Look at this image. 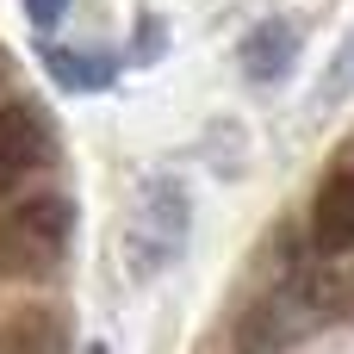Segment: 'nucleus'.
<instances>
[{"mask_svg":"<svg viewBox=\"0 0 354 354\" xmlns=\"http://www.w3.org/2000/svg\"><path fill=\"white\" fill-rule=\"evenodd\" d=\"M75 236V205L62 193H37L19 199L12 212H0V274L6 280H44L62 268Z\"/></svg>","mask_w":354,"mask_h":354,"instance_id":"1","label":"nucleus"},{"mask_svg":"<svg viewBox=\"0 0 354 354\" xmlns=\"http://www.w3.org/2000/svg\"><path fill=\"white\" fill-rule=\"evenodd\" d=\"M187 212H193V199H187V187H180L174 174L143 180L137 212H131V224H124V268H131L137 280H156V274L187 249Z\"/></svg>","mask_w":354,"mask_h":354,"instance_id":"2","label":"nucleus"},{"mask_svg":"<svg viewBox=\"0 0 354 354\" xmlns=\"http://www.w3.org/2000/svg\"><path fill=\"white\" fill-rule=\"evenodd\" d=\"M56 156V131L50 112L37 100H6L0 106V187H19L25 174H37Z\"/></svg>","mask_w":354,"mask_h":354,"instance_id":"3","label":"nucleus"},{"mask_svg":"<svg viewBox=\"0 0 354 354\" xmlns=\"http://www.w3.org/2000/svg\"><path fill=\"white\" fill-rule=\"evenodd\" d=\"M311 243L324 255H348L354 249V168H336L317 199H311Z\"/></svg>","mask_w":354,"mask_h":354,"instance_id":"4","label":"nucleus"},{"mask_svg":"<svg viewBox=\"0 0 354 354\" xmlns=\"http://www.w3.org/2000/svg\"><path fill=\"white\" fill-rule=\"evenodd\" d=\"M243 75L255 81V87H268V81H280L292 62H299V25H286V19H261L249 37H243Z\"/></svg>","mask_w":354,"mask_h":354,"instance_id":"5","label":"nucleus"},{"mask_svg":"<svg viewBox=\"0 0 354 354\" xmlns=\"http://www.w3.org/2000/svg\"><path fill=\"white\" fill-rule=\"evenodd\" d=\"M44 68L56 75V87H68V93H100V87H112L118 81V62L106 56V50H44Z\"/></svg>","mask_w":354,"mask_h":354,"instance_id":"6","label":"nucleus"},{"mask_svg":"<svg viewBox=\"0 0 354 354\" xmlns=\"http://www.w3.org/2000/svg\"><path fill=\"white\" fill-rule=\"evenodd\" d=\"M0 354H62L56 311H19L12 324H0Z\"/></svg>","mask_w":354,"mask_h":354,"instance_id":"7","label":"nucleus"},{"mask_svg":"<svg viewBox=\"0 0 354 354\" xmlns=\"http://www.w3.org/2000/svg\"><path fill=\"white\" fill-rule=\"evenodd\" d=\"M25 12H31V25H56L68 12V0H25Z\"/></svg>","mask_w":354,"mask_h":354,"instance_id":"8","label":"nucleus"},{"mask_svg":"<svg viewBox=\"0 0 354 354\" xmlns=\"http://www.w3.org/2000/svg\"><path fill=\"white\" fill-rule=\"evenodd\" d=\"M81 354H106V342H87V348H81Z\"/></svg>","mask_w":354,"mask_h":354,"instance_id":"9","label":"nucleus"}]
</instances>
